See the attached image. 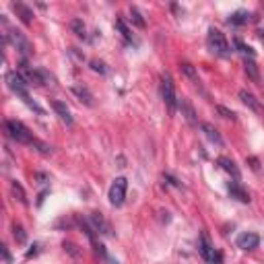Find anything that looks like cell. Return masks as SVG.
I'll use <instances>...</instances> for the list:
<instances>
[{
	"label": "cell",
	"mask_w": 264,
	"mask_h": 264,
	"mask_svg": "<svg viewBox=\"0 0 264 264\" xmlns=\"http://www.w3.org/2000/svg\"><path fill=\"white\" fill-rule=\"evenodd\" d=\"M108 264H120V262H118L116 258H110V256H108Z\"/></svg>",
	"instance_id": "obj_37"
},
{
	"label": "cell",
	"mask_w": 264,
	"mask_h": 264,
	"mask_svg": "<svg viewBox=\"0 0 264 264\" xmlns=\"http://www.w3.org/2000/svg\"><path fill=\"white\" fill-rule=\"evenodd\" d=\"M7 85H9V89L11 91H15L21 99H23V102L33 110V112H38V114H44V110L36 104V102H33V99L29 97V85H27V81L23 79V75L19 73V71H11V73H7Z\"/></svg>",
	"instance_id": "obj_1"
},
{
	"label": "cell",
	"mask_w": 264,
	"mask_h": 264,
	"mask_svg": "<svg viewBox=\"0 0 264 264\" xmlns=\"http://www.w3.org/2000/svg\"><path fill=\"white\" fill-rule=\"evenodd\" d=\"M89 64H91V71H93V73H99V75H106V73H108V66H106V62H102V60L95 58V60H91Z\"/></svg>",
	"instance_id": "obj_26"
},
{
	"label": "cell",
	"mask_w": 264,
	"mask_h": 264,
	"mask_svg": "<svg viewBox=\"0 0 264 264\" xmlns=\"http://www.w3.org/2000/svg\"><path fill=\"white\" fill-rule=\"evenodd\" d=\"M227 190H229L231 198H236V201H240V203H244V205L250 203V194H248V190L242 188V186L238 184V180H236V182H229V184H227Z\"/></svg>",
	"instance_id": "obj_10"
},
{
	"label": "cell",
	"mask_w": 264,
	"mask_h": 264,
	"mask_svg": "<svg viewBox=\"0 0 264 264\" xmlns=\"http://www.w3.org/2000/svg\"><path fill=\"white\" fill-rule=\"evenodd\" d=\"M46 196H48V190H44V192L40 194V198H38V205H42V203H44V198H46Z\"/></svg>",
	"instance_id": "obj_36"
},
{
	"label": "cell",
	"mask_w": 264,
	"mask_h": 264,
	"mask_svg": "<svg viewBox=\"0 0 264 264\" xmlns=\"http://www.w3.org/2000/svg\"><path fill=\"white\" fill-rule=\"evenodd\" d=\"M52 108H54V112L60 116V120H64L66 124H73V116H71V110H69V106H66L64 102H52Z\"/></svg>",
	"instance_id": "obj_17"
},
{
	"label": "cell",
	"mask_w": 264,
	"mask_h": 264,
	"mask_svg": "<svg viewBox=\"0 0 264 264\" xmlns=\"http://www.w3.org/2000/svg\"><path fill=\"white\" fill-rule=\"evenodd\" d=\"M21 75H23V79L27 81L29 87H31V85H33V87H42V85H46L42 71H33V69H29V66L25 64V60H23V64H21Z\"/></svg>",
	"instance_id": "obj_8"
},
{
	"label": "cell",
	"mask_w": 264,
	"mask_h": 264,
	"mask_svg": "<svg viewBox=\"0 0 264 264\" xmlns=\"http://www.w3.org/2000/svg\"><path fill=\"white\" fill-rule=\"evenodd\" d=\"M126 190H128V180L126 178H116L112 188H110V203H112V207H122L124 205Z\"/></svg>",
	"instance_id": "obj_7"
},
{
	"label": "cell",
	"mask_w": 264,
	"mask_h": 264,
	"mask_svg": "<svg viewBox=\"0 0 264 264\" xmlns=\"http://www.w3.org/2000/svg\"><path fill=\"white\" fill-rule=\"evenodd\" d=\"M248 163H252V170H258V159L250 157V159H248Z\"/></svg>",
	"instance_id": "obj_35"
},
{
	"label": "cell",
	"mask_w": 264,
	"mask_h": 264,
	"mask_svg": "<svg viewBox=\"0 0 264 264\" xmlns=\"http://www.w3.org/2000/svg\"><path fill=\"white\" fill-rule=\"evenodd\" d=\"M198 248H201V254H203V258L207 262H211V264H223V254L213 248L207 231H203V234H201V246H198Z\"/></svg>",
	"instance_id": "obj_6"
},
{
	"label": "cell",
	"mask_w": 264,
	"mask_h": 264,
	"mask_svg": "<svg viewBox=\"0 0 264 264\" xmlns=\"http://www.w3.org/2000/svg\"><path fill=\"white\" fill-rule=\"evenodd\" d=\"M89 223H91V227L97 231V234L112 236V227H110V223L104 219L102 213H91V215H89Z\"/></svg>",
	"instance_id": "obj_9"
},
{
	"label": "cell",
	"mask_w": 264,
	"mask_h": 264,
	"mask_svg": "<svg viewBox=\"0 0 264 264\" xmlns=\"http://www.w3.org/2000/svg\"><path fill=\"white\" fill-rule=\"evenodd\" d=\"M244 71H246V75L254 81V83H258L260 81V73H258V66H256V62L252 60V58H246L244 60Z\"/></svg>",
	"instance_id": "obj_20"
},
{
	"label": "cell",
	"mask_w": 264,
	"mask_h": 264,
	"mask_svg": "<svg viewBox=\"0 0 264 264\" xmlns=\"http://www.w3.org/2000/svg\"><path fill=\"white\" fill-rule=\"evenodd\" d=\"M258 33H260V38H262V40H264V29H262V31H258Z\"/></svg>",
	"instance_id": "obj_38"
},
{
	"label": "cell",
	"mask_w": 264,
	"mask_h": 264,
	"mask_svg": "<svg viewBox=\"0 0 264 264\" xmlns=\"http://www.w3.org/2000/svg\"><path fill=\"white\" fill-rule=\"evenodd\" d=\"M38 248H40V246H38V244H36V246H33V250H29V252H27V258H31V256H36V254H38V252H40V250H38Z\"/></svg>",
	"instance_id": "obj_34"
},
{
	"label": "cell",
	"mask_w": 264,
	"mask_h": 264,
	"mask_svg": "<svg viewBox=\"0 0 264 264\" xmlns=\"http://www.w3.org/2000/svg\"><path fill=\"white\" fill-rule=\"evenodd\" d=\"M130 21H132V25H137V27H141V29H145V19H143V13L137 9V7H130Z\"/></svg>",
	"instance_id": "obj_24"
},
{
	"label": "cell",
	"mask_w": 264,
	"mask_h": 264,
	"mask_svg": "<svg viewBox=\"0 0 264 264\" xmlns=\"http://www.w3.org/2000/svg\"><path fill=\"white\" fill-rule=\"evenodd\" d=\"M0 248H3V256H5V262H7V264H11V262H13V256H11L9 248H7V246H0Z\"/></svg>",
	"instance_id": "obj_33"
},
{
	"label": "cell",
	"mask_w": 264,
	"mask_h": 264,
	"mask_svg": "<svg viewBox=\"0 0 264 264\" xmlns=\"http://www.w3.org/2000/svg\"><path fill=\"white\" fill-rule=\"evenodd\" d=\"M33 178H36L40 184H46V182H50V176L48 174H44V172H38V174H33Z\"/></svg>",
	"instance_id": "obj_32"
},
{
	"label": "cell",
	"mask_w": 264,
	"mask_h": 264,
	"mask_svg": "<svg viewBox=\"0 0 264 264\" xmlns=\"http://www.w3.org/2000/svg\"><path fill=\"white\" fill-rule=\"evenodd\" d=\"M258 244H260V238L256 234H242L238 238V248H242V250H254V248H258Z\"/></svg>",
	"instance_id": "obj_12"
},
{
	"label": "cell",
	"mask_w": 264,
	"mask_h": 264,
	"mask_svg": "<svg viewBox=\"0 0 264 264\" xmlns=\"http://www.w3.org/2000/svg\"><path fill=\"white\" fill-rule=\"evenodd\" d=\"M248 21H252V15H250L248 11H236L234 15H231V17L227 19V23H229V25H236V27L246 25Z\"/></svg>",
	"instance_id": "obj_18"
},
{
	"label": "cell",
	"mask_w": 264,
	"mask_h": 264,
	"mask_svg": "<svg viewBox=\"0 0 264 264\" xmlns=\"http://www.w3.org/2000/svg\"><path fill=\"white\" fill-rule=\"evenodd\" d=\"M178 108L182 110V116L188 120V124L190 126H196V112H194V108H192V104L188 102L186 97H182V99H178Z\"/></svg>",
	"instance_id": "obj_11"
},
{
	"label": "cell",
	"mask_w": 264,
	"mask_h": 264,
	"mask_svg": "<svg viewBox=\"0 0 264 264\" xmlns=\"http://www.w3.org/2000/svg\"><path fill=\"white\" fill-rule=\"evenodd\" d=\"M9 38H11L13 46L19 50V54H21L23 58L33 56V46H31V42L23 36V33H21L19 29H9V33H5V42H9Z\"/></svg>",
	"instance_id": "obj_4"
},
{
	"label": "cell",
	"mask_w": 264,
	"mask_h": 264,
	"mask_svg": "<svg viewBox=\"0 0 264 264\" xmlns=\"http://www.w3.org/2000/svg\"><path fill=\"white\" fill-rule=\"evenodd\" d=\"M240 99H242V102L252 110V112H256V114H262V106H260V102H258V99L250 93V91H246V89H242L240 91Z\"/></svg>",
	"instance_id": "obj_13"
},
{
	"label": "cell",
	"mask_w": 264,
	"mask_h": 264,
	"mask_svg": "<svg viewBox=\"0 0 264 264\" xmlns=\"http://www.w3.org/2000/svg\"><path fill=\"white\" fill-rule=\"evenodd\" d=\"M180 71L192 81V83H201V79H198V73H196V69H194V66L190 64V62H182L180 64Z\"/></svg>",
	"instance_id": "obj_22"
},
{
	"label": "cell",
	"mask_w": 264,
	"mask_h": 264,
	"mask_svg": "<svg viewBox=\"0 0 264 264\" xmlns=\"http://www.w3.org/2000/svg\"><path fill=\"white\" fill-rule=\"evenodd\" d=\"M81 102H85L87 106H93V95H91V91L87 89V87H83V85H73V89H71Z\"/></svg>",
	"instance_id": "obj_19"
},
{
	"label": "cell",
	"mask_w": 264,
	"mask_h": 264,
	"mask_svg": "<svg viewBox=\"0 0 264 264\" xmlns=\"http://www.w3.org/2000/svg\"><path fill=\"white\" fill-rule=\"evenodd\" d=\"M221 168L229 174V176H234V180H240V168L236 165V161L234 159H229V157H219V161H217Z\"/></svg>",
	"instance_id": "obj_16"
},
{
	"label": "cell",
	"mask_w": 264,
	"mask_h": 264,
	"mask_svg": "<svg viewBox=\"0 0 264 264\" xmlns=\"http://www.w3.org/2000/svg\"><path fill=\"white\" fill-rule=\"evenodd\" d=\"M207 44H209V50L217 56H227L229 54V44L225 40V36L219 31V29H209V36H207Z\"/></svg>",
	"instance_id": "obj_5"
},
{
	"label": "cell",
	"mask_w": 264,
	"mask_h": 264,
	"mask_svg": "<svg viewBox=\"0 0 264 264\" xmlns=\"http://www.w3.org/2000/svg\"><path fill=\"white\" fill-rule=\"evenodd\" d=\"M217 112H219L223 118H227V120H236V114L231 112V110H227V108H223V106H219V108H217Z\"/></svg>",
	"instance_id": "obj_31"
},
{
	"label": "cell",
	"mask_w": 264,
	"mask_h": 264,
	"mask_svg": "<svg viewBox=\"0 0 264 264\" xmlns=\"http://www.w3.org/2000/svg\"><path fill=\"white\" fill-rule=\"evenodd\" d=\"M161 97H163L165 106H168V110L174 114L176 108H178V95H176L174 81H172V77H170L168 73L161 75Z\"/></svg>",
	"instance_id": "obj_3"
},
{
	"label": "cell",
	"mask_w": 264,
	"mask_h": 264,
	"mask_svg": "<svg viewBox=\"0 0 264 264\" xmlns=\"http://www.w3.org/2000/svg\"><path fill=\"white\" fill-rule=\"evenodd\" d=\"M71 29H73L75 36H79V38H87V27H85L83 19H73V21H71Z\"/></svg>",
	"instance_id": "obj_23"
},
{
	"label": "cell",
	"mask_w": 264,
	"mask_h": 264,
	"mask_svg": "<svg viewBox=\"0 0 264 264\" xmlns=\"http://www.w3.org/2000/svg\"><path fill=\"white\" fill-rule=\"evenodd\" d=\"M13 11L17 13V17H19L25 25H31V21H33V11H31L27 5H23V3H13Z\"/></svg>",
	"instance_id": "obj_14"
},
{
	"label": "cell",
	"mask_w": 264,
	"mask_h": 264,
	"mask_svg": "<svg viewBox=\"0 0 264 264\" xmlns=\"http://www.w3.org/2000/svg\"><path fill=\"white\" fill-rule=\"evenodd\" d=\"M31 147H38V151L44 153V155H50V153H52V147L46 145V143H42V141H38V139H36V143H33Z\"/></svg>",
	"instance_id": "obj_28"
},
{
	"label": "cell",
	"mask_w": 264,
	"mask_h": 264,
	"mask_svg": "<svg viewBox=\"0 0 264 264\" xmlns=\"http://www.w3.org/2000/svg\"><path fill=\"white\" fill-rule=\"evenodd\" d=\"M13 236H15V240H17L19 244H25V242H27V234H25V229H23L21 223H13Z\"/></svg>",
	"instance_id": "obj_25"
},
{
	"label": "cell",
	"mask_w": 264,
	"mask_h": 264,
	"mask_svg": "<svg viewBox=\"0 0 264 264\" xmlns=\"http://www.w3.org/2000/svg\"><path fill=\"white\" fill-rule=\"evenodd\" d=\"M201 130L205 132V137H207L211 143H215V145H223V137L219 135V130H217L213 124L203 122V124H201Z\"/></svg>",
	"instance_id": "obj_15"
},
{
	"label": "cell",
	"mask_w": 264,
	"mask_h": 264,
	"mask_svg": "<svg viewBox=\"0 0 264 264\" xmlns=\"http://www.w3.org/2000/svg\"><path fill=\"white\" fill-rule=\"evenodd\" d=\"M236 48H238V50H240V52H242L244 56H248V58H252V60H254L256 52H254V50H252L250 46H246V44H244L242 40H236Z\"/></svg>",
	"instance_id": "obj_27"
},
{
	"label": "cell",
	"mask_w": 264,
	"mask_h": 264,
	"mask_svg": "<svg viewBox=\"0 0 264 264\" xmlns=\"http://www.w3.org/2000/svg\"><path fill=\"white\" fill-rule=\"evenodd\" d=\"M62 248H64V252H69V254H71V256H75V258H77V256L81 254V252L77 250V246H75L73 242H64V244H62Z\"/></svg>",
	"instance_id": "obj_29"
},
{
	"label": "cell",
	"mask_w": 264,
	"mask_h": 264,
	"mask_svg": "<svg viewBox=\"0 0 264 264\" xmlns=\"http://www.w3.org/2000/svg\"><path fill=\"white\" fill-rule=\"evenodd\" d=\"M11 192H13V196L17 198V201L21 203V205H29V201H27V194H25V190H23V186L19 184V182H11Z\"/></svg>",
	"instance_id": "obj_21"
},
{
	"label": "cell",
	"mask_w": 264,
	"mask_h": 264,
	"mask_svg": "<svg viewBox=\"0 0 264 264\" xmlns=\"http://www.w3.org/2000/svg\"><path fill=\"white\" fill-rule=\"evenodd\" d=\"M116 27H118V29L122 31V36H124L126 40H130V38H132V36H130V29L126 27V23H124L122 19H118V21H116Z\"/></svg>",
	"instance_id": "obj_30"
},
{
	"label": "cell",
	"mask_w": 264,
	"mask_h": 264,
	"mask_svg": "<svg viewBox=\"0 0 264 264\" xmlns=\"http://www.w3.org/2000/svg\"><path fill=\"white\" fill-rule=\"evenodd\" d=\"M5 132L13 141H17L21 145H33L36 143V137H33L29 132V128L19 120H7L5 122Z\"/></svg>",
	"instance_id": "obj_2"
}]
</instances>
